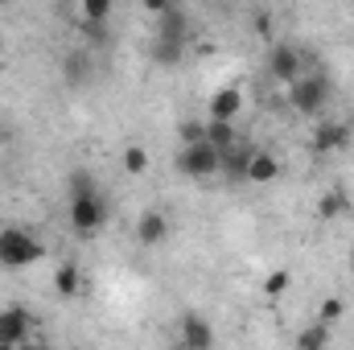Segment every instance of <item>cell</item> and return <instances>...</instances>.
Here are the masks:
<instances>
[{"label": "cell", "instance_id": "obj_12", "mask_svg": "<svg viewBox=\"0 0 354 350\" xmlns=\"http://www.w3.org/2000/svg\"><path fill=\"white\" fill-rule=\"evenodd\" d=\"M210 342H214V330H210V322H206V317H198V313H185V317H181V347L206 350Z\"/></svg>", "mask_w": 354, "mask_h": 350}, {"label": "cell", "instance_id": "obj_19", "mask_svg": "<svg viewBox=\"0 0 354 350\" xmlns=\"http://www.w3.org/2000/svg\"><path fill=\"white\" fill-rule=\"evenodd\" d=\"M346 210H351V202H346L342 190H330V194L317 202V219H322V223H330V219H338V214H346Z\"/></svg>", "mask_w": 354, "mask_h": 350}, {"label": "cell", "instance_id": "obj_18", "mask_svg": "<svg viewBox=\"0 0 354 350\" xmlns=\"http://www.w3.org/2000/svg\"><path fill=\"white\" fill-rule=\"evenodd\" d=\"M79 12H83V21H91V25H107L111 12H115V0H79Z\"/></svg>", "mask_w": 354, "mask_h": 350}, {"label": "cell", "instance_id": "obj_6", "mask_svg": "<svg viewBox=\"0 0 354 350\" xmlns=\"http://www.w3.org/2000/svg\"><path fill=\"white\" fill-rule=\"evenodd\" d=\"M309 149H313L317 157H330V153H346V149H351V124H342V120H317Z\"/></svg>", "mask_w": 354, "mask_h": 350}, {"label": "cell", "instance_id": "obj_16", "mask_svg": "<svg viewBox=\"0 0 354 350\" xmlns=\"http://www.w3.org/2000/svg\"><path fill=\"white\" fill-rule=\"evenodd\" d=\"M206 140L223 153V149L239 145V132H235V124H231V120H206Z\"/></svg>", "mask_w": 354, "mask_h": 350}, {"label": "cell", "instance_id": "obj_10", "mask_svg": "<svg viewBox=\"0 0 354 350\" xmlns=\"http://www.w3.org/2000/svg\"><path fill=\"white\" fill-rule=\"evenodd\" d=\"M132 235H136V243H140V248H161V243L169 239V219H165L161 210H140V219H136Z\"/></svg>", "mask_w": 354, "mask_h": 350}, {"label": "cell", "instance_id": "obj_14", "mask_svg": "<svg viewBox=\"0 0 354 350\" xmlns=\"http://www.w3.org/2000/svg\"><path fill=\"white\" fill-rule=\"evenodd\" d=\"M248 161H252V145H231V149H223V177L227 181H243L248 177Z\"/></svg>", "mask_w": 354, "mask_h": 350}, {"label": "cell", "instance_id": "obj_22", "mask_svg": "<svg viewBox=\"0 0 354 350\" xmlns=\"http://www.w3.org/2000/svg\"><path fill=\"white\" fill-rule=\"evenodd\" d=\"M338 317H346V301H342V297H326V301H322V309H317V322L334 326Z\"/></svg>", "mask_w": 354, "mask_h": 350}, {"label": "cell", "instance_id": "obj_7", "mask_svg": "<svg viewBox=\"0 0 354 350\" xmlns=\"http://www.w3.org/2000/svg\"><path fill=\"white\" fill-rule=\"evenodd\" d=\"M29 330H33V313L25 305H4L0 309V347L29 342Z\"/></svg>", "mask_w": 354, "mask_h": 350}, {"label": "cell", "instance_id": "obj_21", "mask_svg": "<svg viewBox=\"0 0 354 350\" xmlns=\"http://www.w3.org/2000/svg\"><path fill=\"white\" fill-rule=\"evenodd\" d=\"M326 342H330V326L326 322H313V326H305L297 334V347L301 350H317V347H326Z\"/></svg>", "mask_w": 354, "mask_h": 350}, {"label": "cell", "instance_id": "obj_27", "mask_svg": "<svg viewBox=\"0 0 354 350\" xmlns=\"http://www.w3.org/2000/svg\"><path fill=\"white\" fill-rule=\"evenodd\" d=\"M0 46H4V37H0Z\"/></svg>", "mask_w": 354, "mask_h": 350}, {"label": "cell", "instance_id": "obj_1", "mask_svg": "<svg viewBox=\"0 0 354 350\" xmlns=\"http://www.w3.org/2000/svg\"><path fill=\"white\" fill-rule=\"evenodd\" d=\"M330 75L326 71H305V75H297L292 83H288V107L297 111V116H305V120H317L322 111H326V103H330Z\"/></svg>", "mask_w": 354, "mask_h": 350}, {"label": "cell", "instance_id": "obj_4", "mask_svg": "<svg viewBox=\"0 0 354 350\" xmlns=\"http://www.w3.org/2000/svg\"><path fill=\"white\" fill-rule=\"evenodd\" d=\"M107 198L99 190H83V194H71V206H66V219H71V231L75 235H95L107 227Z\"/></svg>", "mask_w": 354, "mask_h": 350}, {"label": "cell", "instance_id": "obj_25", "mask_svg": "<svg viewBox=\"0 0 354 350\" xmlns=\"http://www.w3.org/2000/svg\"><path fill=\"white\" fill-rule=\"evenodd\" d=\"M169 8V0H145V12H153V17H161Z\"/></svg>", "mask_w": 354, "mask_h": 350}, {"label": "cell", "instance_id": "obj_20", "mask_svg": "<svg viewBox=\"0 0 354 350\" xmlns=\"http://www.w3.org/2000/svg\"><path fill=\"white\" fill-rule=\"evenodd\" d=\"M120 161H124V174H132V177L149 174V165H153V161H149V149H140V145H128Z\"/></svg>", "mask_w": 354, "mask_h": 350}, {"label": "cell", "instance_id": "obj_8", "mask_svg": "<svg viewBox=\"0 0 354 350\" xmlns=\"http://www.w3.org/2000/svg\"><path fill=\"white\" fill-rule=\"evenodd\" d=\"M62 83L71 91H87L95 83V58H91V50H66L62 54Z\"/></svg>", "mask_w": 354, "mask_h": 350}, {"label": "cell", "instance_id": "obj_23", "mask_svg": "<svg viewBox=\"0 0 354 350\" xmlns=\"http://www.w3.org/2000/svg\"><path fill=\"white\" fill-rule=\"evenodd\" d=\"M288 280H292V276H288L284 268H276V272H268V280H264V293H268V297H284V293H288Z\"/></svg>", "mask_w": 354, "mask_h": 350}, {"label": "cell", "instance_id": "obj_11", "mask_svg": "<svg viewBox=\"0 0 354 350\" xmlns=\"http://www.w3.org/2000/svg\"><path fill=\"white\" fill-rule=\"evenodd\" d=\"M280 177V161H276V153H268V149H252V161H248V177L243 181H252V185H272Z\"/></svg>", "mask_w": 354, "mask_h": 350}, {"label": "cell", "instance_id": "obj_9", "mask_svg": "<svg viewBox=\"0 0 354 350\" xmlns=\"http://www.w3.org/2000/svg\"><path fill=\"white\" fill-rule=\"evenodd\" d=\"M243 87H235V83H227V87H218L210 95V107H206V120H239L243 116Z\"/></svg>", "mask_w": 354, "mask_h": 350}, {"label": "cell", "instance_id": "obj_5", "mask_svg": "<svg viewBox=\"0 0 354 350\" xmlns=\"http://www.w3.org/2000/svg\"><path fill=\"white\" fill-rule=\"evenodd\" d=\"M309 66H305V50L301 46H292V42H276L272 50H268V75L276 79V83H292L297 75H305Z\"/></svg>", "mask_w": 354, "mask_h": 350}, {"label": "cell", "instance_id": "obj_26", "mask_svg": "<svg viewBox=\"0 0 354 350\" xmlns=\"http://www.w3.org/2000/svg\"><path fill=\"white\" fill-rule=\"evenodd\" d=\"M169 4H181V0H169Z\"/></svg>", "mask_w": 354, "mask_h": 350}, {"label": "cell", "instance_id": "obj_17", "mask_svg": "<svg viewBox=\"0 0 354 350\" xmlns=\"http://www.w3.org/2000/svg\"><path fill=\"white\" fill-rule=\"evenodd\" d=\"M149 58H153L157 66H177V62L185 58V42H165V37H157Z\"/></svg>", "mask_w": 354, "mask_h": 350}, {"label": "cell", "instance_id": "obj_2", "mask_svg": "<svg viewBox=\"0 0 354 350\" xmlns=\"http://www.w3.org/2000/svg\"><path fill=\"white\" fill-rule=\"evenodd\" d=\"M174 165H177V174L194 177V181H210V177L223 174V153L202 136V140H189V145L177 149Z\"/></svg>", "mask_w": 354, "mask_h": 350}, {"label": "cell", "instance_id": "obj_3", "mask_svg": "<svg viewBox=\"0 0 354 350\" xmlns=\"http://www.w3.org/2000/svg\"><path fill=\"white\" fill-rule=\"evenodd\" d=\"M46 256V243L25 227H0V268H29Z\"/></svg>", "mask_w": 354, "mask_h": 350}, {"label": "cell", "instance_id": "obj_15", "mask_svg": "<svg viewBox=\"0 0 354 350\" xmlns=\"http://www.w3.org/2000/svg\"><path fill=\"white\" fill-rule=\"evenodd\" d=\"M54 293H58V297H66V301L83 293V268H79L75 260L58 264V272H54Z\"/></svg>", "mask_w": 354, "mask_h": 350}, {"label": "cell", "instance_id": "obj_13", "mask_svg": "<svg viewBox=\"0 0 354 350\" xmlns=\"http://www.w3.org/2000/svg\"><path fill=\"white\" fill-rule=\"evenodd\" d=\"M157 37H165V42H185V37H189V21H185L181 4H169V8L157 17Z\"/></svg>", "mask_w": 354, "mask_h": 350}, {"label": "cell", "instance_id": "obj_24", "mask_svg": "<svg viewBox=\"0 0 354 350\" xmlns=\"http://www.w3.org/2000/svg\"><path fill=\"white\" fill-rule=\"evenodd\" d=\"M202 136H206V120H181V145L202 140Z\"/></svg>", "mask_w": 354, "mask_h": 350}]
</instances>
